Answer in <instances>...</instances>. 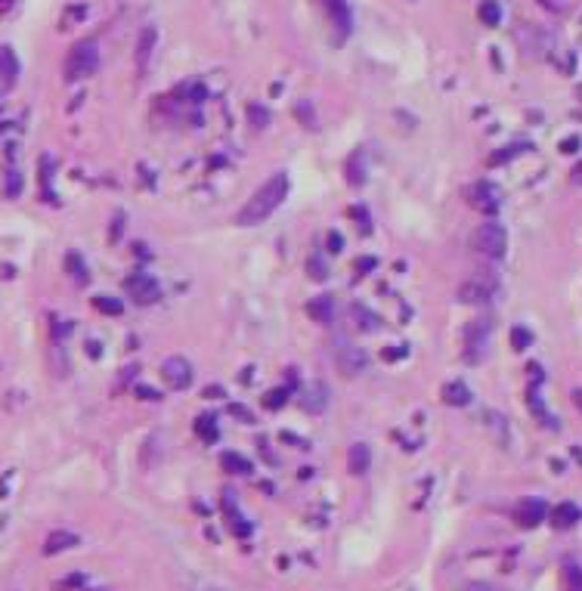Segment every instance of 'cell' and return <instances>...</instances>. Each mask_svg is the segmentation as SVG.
<instances>
[{
	"instance_id": "7bdbcfd3",
	"label": "cell",
	"mask_w": 582,
	"mask_h": 591,
	"mask_svg": "<svg viewBox=\"0 0 582 591\" xmlns=\"http://www.w3.org/2000/svg\"><path fill=\"white\" fill-rule=\"evenodd\" d=\"M576 174H579V177H582V164H579V168H576Z\"/></svg>"
},
{
	"instance_id": "cb8c5ba5",
	"label": "cell",
	"mask_w": 582,
	"mask_h": 591,
	"mask_svg": "<svg viewBox=\"0 0 582 591\" xmlns=\"http://www.w3.org/2000/svg\"><path fill=\"white\" fill-rule=\"evenodd\" d=\"M350 313L356 316V325H359L363 331H375V328H378V316H375V313H369L365 306L353 304V310H350Z\"/></svg>"
},
{
	"instance_id": "f1b7e54d",
	"label": "cell",
	"mask_w": 582,
	"mask_h": 591,
	"mask_svg": "<svg viewBox=\"0 0 582 591\" xmlns=\"http://www.w3.org/2000/svg\"><path fill=\"white\" fill-rule=\"evenodd\" d=\"M285 399H288V390H272V393H266V405H270V409H279V405H285Z\"/></svg>"
},
{
	"instance_id": "5b68a950",
	"label": "cell",
	"mask_w": 582,
	"mask_h": 591,
	"mask_svg": "<svg viewBox=\"0 0 582 591\" xmlns=\"http://www.w3.org/2000/svg\"><path fill=\"white\" fill-rule=\"evenodd\" d=\"M161 378L171 390H186L192 384V366L183 356H171V359L161 362Z\"/></svg>"
},
{
	"instance_id": "4dcf8cb0",
	"label": "cell",
	"mask_w": 582,
	"mask_h": 591,
	"mask_svg": "<svg viewBox=\"0 0 582 591\" xmlns=\"http://www.w3.org/2000/svg\"><path fill=\"white\" fill-rule=\"evenodd\" d=\"M310 276H313V279H325V263L319 260V257H316V260H310Z\"/></svg>"
},
{
	"instance_id": "277c9868",
	"label": "cell",
	"mask_w": 582,
	"mask_h": 591,
	"mask_svg": "<svg viewBox=\"0 0 582 591\" xmlns=\"http://www.w3.org/2000/svg\"><path fill=\"white\" fill-rule=\"evenodd\" d=\"M332 356H334V366H338V372L344 375V378H356V375L365 368V353L356 347V344L344 341V337L334 341Z\"/></svg>"
},
{
	"instance_id": "e0dca14e",
	"label": "cell",
	"mask_w": 582,
	"mask_h": 591,
	"mask_svg": "<svg viewBox=\"0 0 582 591\" xmlns=\"http://www.w3.org/2000/svg\"><path fill=\"white\" fill-rule=\"evenodd\" d=\"M220 467L223 471H229V473H251V461L245 458V455H239V452H223L220 455Z\"/></svg>"
},
{
	"instance_id": "6da1fadb",
	"label": "cell",
	"mask_w": 582,
	"mask_h": 591,
	"mask_svg": "<svg viewBox=\"0 0 582 591\" xmlns=\"http://www.w3.org/2000/svg\"><path fill=\"white\" fill-rule=\"evenodd\" d=\"M288 199V174H272L270 180L263 183L260 189H254V195L245 201V208L239 211L235 223L239 226H254V223H263L272 211H276L282 201Z\"/></svg>"
},
{
	"instance_id": "603a6c76",
	"label": "cell",
	"mask_w": 582,
	"mask_h": 591,
	"mask_svg": "<svg viewBox=\"0 0 582 591\" xmlns=\"http://www.w3.org/2000/svg\"><path fill=\"white\" fill-rule=\"evenodd\" d=\"M93 306H96L99 313H105V316H118V313L124 310V304L118 298H109V294H99V298H93Z\"/></svg>"
},
{
	"instance_id": "f35d334b",
	"label": "cell",
	"mask_w": 582,
	"mask_h": 591,
	"mask_svg": "<svg viewBox=\"0 0 582 591\" xmlns=\"http://www.w3.org/2000/svg\"><path fill=\"white\" fill-rule=\"evenodd\" d=\"M573 403H576V409L582 412V387H576V390H573Z\"/></svg>"
},
{
	"instance_id": "e575fe53",
	"label": "cell",
	"mask_w": 582,
	"mask_h": 591,
	"mask_svg": "<svg viewBox=\"0 0 582 591\" xmlns=\"http://www.w3.org/2000/svg\"><path fill=\"white\" fill-rule=\"evenodd\" d=\"M464 591H493V585H486V582H471Z\"/></svg>"
},
{
	"instance_id": "ba28073f",
	"label": "cell",
	"mask_w": 582,
	"mask_h": 591,
	"mask_svg": "<svg viewBox=\"0 0 582 591\" xmlns=\"http://www.w3.org/2000/svg\"><path fill=\"white\" fill-rule=\"evenodd\" d=\"M471 205L477 208V211L483 214H493L495 208H499V192H495L489 183H477V186H471Z\"/></svg>"
},
{
	"instance_id": "8fae6325",
	"label": "cell",
	"mask_w": 582,
	"mask_h": 591,
	"mask_svg": "<svg viewBox=\"0 0 582 591\" xmlns=\"http://www.w3.org/2000/svg\"><path fill=\"white\" fill-rule=\"evenodd\" d=\"M155 25H146L140 32V38H136V65H140V71L149 69V59H152V50H155Z\"/></svg>"
},
{
	"instance_id": "d590c367",
	"label": "cell",
	"mask_w": 582,
	"mask_h": 591,
	"mask_svg": "<svg viewBox=\"0 0 582 591\" xmlns=\"http://www.w3.org/2000/svg\"><path fill=\"white\" fill-rule=\"evenodd\" d=\"M400 356H406V350H384V359H400Z\"/></svg>"
},
{
	"instance_id": "74e56055",
	"label": "cell",
	"mask_w": 582,
	"mask_h": 591,
	"mask_svg": "<svg viewBox=\"0 0 582 591\" xmlns=\"http://www.w3.org/2000/svg\"><path fill=\"white\" fill-rule=\"evenodd\" d=\"M576 146H579V140H576V137H573V140H567V143H563V146H561V149H563V152H576Z\"/></svg>"
},
{
	"instance_id": "7c38bea8",
	"label": "cell",
	"mask_w": 582,
	"mask_h": 591,
	"mask_svg": "<svg viewBox=\"0 0 582 591\" xmlns=\"http://www.w3.org/2000/svg\"><path fill=\"white\" fill-rule=\"evenodd\" d=\"M319 7L325 10L328 19H332L341 32L350 28V7H347V0H319Z\"/></svg>"
},
{
	"instance_id": "ab89813d",
	"label": "cell",
	"mask_w": 582,
	"mask_h": 591,
	"mask_svg": "<svg viewBox=\"0 0 582 591\" xmlns=\"http://www.w3.org/2000/svg\"><path fill=\"white\" fill-rule=\"evenodd\" d=\"M87 353H90V356H99V344H87Z\"/></svg>"
},
{
	"instance_id": "30bf717a",
	"label": "cell",
	"mask_w": 582,
	"mask_h": 591,
	"mask_svg": "<svg viewBox=\"0 0 582 591\" xmlns=\"http://www.w3.org/2000/svg\"><path fill=\"white\" fill-rule=\"evenodd\" d=\"M486 337H489V322L486 319H477V322L468 328V356L471 359H480L483 347H486Z\"/></svg>"
},
{
	"instance_id": "d4e9b609",
	"label": "cell",
	"mask_w": 582,
	"mask_h": 591,
	"mask_svg": "<svg viewBox=\"0 0 582 591\" xmlns=\"http://www.w3.org/2000/svg\"><path fill=\"white\" fill-rule=\"evenodd\" d=\"M502 19V10L495 0H483L480 3V22H486V25H499Z\"/></svg>"
},
{
	"instance_id": "7402d4cb",
	"label": "cell",
	"mask_w": 582,
	"mask_h": 591,
	"mask_svg": "<svg viewBox=\"0 0 582 591\" xmlns=\"http://www.w3.org/2000/svg\"><path fill=\"white\" fill-rule=\"evenodd\" d=\"M325 393H328V390H325L322 384H313V387L307 390V399H303V409H307V412H322V409L328 405V397H325Z\"/></svg>"
},
{
	"instance_id": "4316f807",
	"label": "cell",
	"mask_w": 582,
	"mask_h": 591,
	"mask_svg": "<svg viewBox=\"0 0 582 591\" xmlns=\"http://www.w3.org/2000/svg\"><path fill=\"white\" fill-rule=\"evenodd\" d=\"M530 341H532V335L526 328H511V344H514V350H526L530 347Z\"/></svg>"
},
{
	"instance_id": "d6a6232c",
	"label": "cell",
	"mask_w": 582,
	"mask_h": 591,
	"mask_svg": "<svg viewBox=\"0 0 582 591\" xmlns=\"http://www.w3.org/2000/svg\"><path fill=\"white\" fill-rule=\"evenodd\" d=\"M341 248H344V238H341L338 232H332V236H328V251H332V254H338Z\"/></svg>"
},
{
	"instance_id": "2e32d148",
	"label": "cell",
	"mask_w": 582,
	"mask_h": 591,
	"mask_svg": "<svg viewBox=\"0 0 582 591\" xmlns=\"http://www.w3.org/2000/svg\"><path fill=\"white\" fill-rule=\"evenodd\" d=\"M195 436L202 443H214L220 436V427H217V418L214 415H198L195 418Z\"/></svg>"
},
{
	"instance_id": "52a82bcc",
	"label": "cell",
	"mask_w": 582,
	"mask_h": 591,
	"mask_svg": "<svg viewBox=\"0 0 582 591\" xmlns=\"http://www.w3.org/2000/svg\"><path fill=\"white\" fill-rule=\"evenodd\" d=\"M545 514H548V508H545V502H539V498H526V502H520V508H517V523L520 526H539V523L545 520Z\"/></svg>"
},
{
	"instance_id": "9c48e42d",
	"label": "cell",
	"mask_w": 582,
	"mask_h": 591,
	"mask_svg": "<svg viewBox=\"0 0 582 591\" xmlns=\"http://www.w3.org/2000/svg\"><path fill=\"white\" fill-rule=\"evenodd\" d=\"M16 78H19V63H16V56H12V50L10 47H0V96L6 93V90L16 84Z\"/></svg>"
},
{
	"instance_id": "5bb4252c",
	"label": "cell",
	"mask_w": 582,
	"mask_h": 591,
	"mask_svg": "<svg viewBox=\"0 0 582 591\" xmlns=\"http://www.w3.org/2000/svg\"><path fill=\"white\" fill-rule=\"evenodd\" d=\"M369 465H371V452H369V446L365 443H353L350 446V452H347V467H350V473H365L369 471Z\"/></svg>"
},
{
	"instance_id": "44dd1931",
	"label": "cell",
	"mask_w": 582,
	"mask_h": 591,
	"mask_svg": "<svg viewBox=\"0 0 582 591\" xmlns=\"http://www.w3.org/2000/svg\"><path fill=\"white\" fill-rule=\"evenodd\" d=\"M458 298H462L464 304H480V300L489 298V288L480 285V282H464V285L458 288Z\"/></svg>"
},
{
	"instance_id": "4fadbf2b",
	"label": "cell",
	"mask_w": 582,
	"mask_h": 591,
	"mask_svg": "<svg viewBox=\"0 0 582 591\" xmlns=\"http://www.w3.org/2000/svg\"><path fill=\"white\" fill-rule=\"evenodd\" d=\"M78 535L68 533V529H56V533L47 535V542H43V554H59V551H68V548L78 545Z\"/></svg>"
},
{
	"instance_id": "8d00e7d4",
	"label": "cell",
	"mask_w": 582,
	"mask_h": 591,
	"mask_svg": "<svg viewBox=\"0 0 582 591\" xmlns=\"http://www.w3.org/2000/svg\"><path fill=\"white\" fill-rule=\"evenodd\" d=\"M371 267H375V260H371V257H365V260H359V263H356L359 273H363V269H371Z\"/></svg>"
},
{
	"instance_id": "d6986e66",
	"label": "cell",
	"mask_w": 582,
	"mask_h": 591,
	"mask_svg": "<svg viewBox=\"0 0 582 591\" xmlns=\"http://www.w3.org/2000/svg\"><path fill=\"white\" fill-rule=\"evenodd\" d=\"M443 399L449 405H468L471 403V390L462 384V381H452V384L443 387Z\"/></svg>"
},
{
	"instance_id": "f546056e",
	"label": "cell",
	"mask_w": 582,
	"mask_h": 591,
	"mask_svg": "<svg viewBox=\"0 0 582 591\" xmlns=\"http://www.w3.org/2000/svg\"><path fill=\"white\" fill-rule=\"evenodd\" d=\"M136 397H140V399H149V403H155V399H161V393L152 390V387H146V384H136Z\"/></svg>"
},
{
	"instance_id": "8992f818",
	"label": "cell",
	"mask_w": 582,
	"mask_h": 591,
	"mask_svg": "<svg viewBox=\"0 0 582 591\" xmlns=\"http://www.w3.org/2000/svg\"><path fill=\"white\" fill-rule=\"evenodd\" d=\"M124 285H127L130 298H133L136 304H155V300H158V294H161L158 282H155L149 273H133L127 282H124Z\"/></svg>"
},
{
	"instance_id": "83f0119b",
	"label": "cell",
	"mask_w": 582,
	"mask_h": 591,
	"mask_svg": "<svg viewBox=\"0 0 582 591\" xmlns=\"http://www.w3.org/2000/svg\"><path fill=\"white\" fill-rule=\"evenodd\" d=\"M19 192H22V177H19L16 170H12V174L6 177V195H10V199H16Z\"/></svg>"
},
{
	"instance_id": "1f68e13d",
	"label": "cell",
	"mask_w": 582,
	"mask_h": 591,
	"mask_svg": "<svg viewBox=\"0 0 582 591\" xmlns=\"http://www.w3.org/2000/svg\"><path fill=\"white\" fill-rule=\"evenodd\" d=\"M517 152H520V146H508L505 152H499V155H493V164H502V161H505V158L517 155Z\"/></svg>"
},
{
	"instance_id": "b9f144b4",
	"label": "cell",
	"mask_w": 582,
	"mask_h": 591,
	"mask_svg": "<svg viewBox=\"0 0 582 591\" xmlns=\"http://www.w3.org/2000/svg\"><path fill=\"white\" fill-rule=\"evenodd\" d=\"M576 96H579V100H582V84H579V87H576Z\"/></svg>"
},
{
	"instance_id": "ac0fdd59",
	"label": "cell",
	"mask_w": 582,
	"mask_h": 591,
	"mask_svg": "<svg viewBox=\"0 0 582 591\" xmlns=\"http://www.w3.org/2000/svg\"><path fill=\"white\" fill-rule=\"evenodd\" d=\"M554 526L557 529H567V526H576V523H579V508H576V504H570V502H563L561 508H554Z\"/></svg>"
},
{
	"instance_id": "60d3db41",
	"label": "cell",
	"mask_w": 582,
	"mask_h": 591,
	"mask_svg": "<svg viewBox=\"0 0 582 591\" xmlns=\"http://www.w3.org/2000/svg\"><path fill=\"white\" fill-rule=\"evenodd\" d=\"M10 3H12V0H0V10H6V7H10Z\"/></svg>"
},
{
	"instance_id": "484cf974",
	"label": "cell",
	"mask_w": 582,
	"mask_h": 591,
	"mask_svg": "<svg viewBox=\"0 0 582 591\" xmlns=\"http://www.w3.org/2000/svg\"><path fill=\"white\" fill-rule=\"evenodd\" d=\"M359 158H363V155H359V152H353L350 161H347V180H350L353 186H359V183L365 180V168H359Z\"/></svg>"
},
{
	"instance_id": "ffe728a7",
	"label": "cell",
	"mask_w": 582,
	"mask_h": 591,
	"mask_svg": "<svg viewBox=\"0 0 582 591\" xmlns=\"http://www.w3.org/2000/svg\"><path fill=\"white\" fill-rule=\"evenodd\" d=\"M307 313L313 316V322H322V325H328L332 322V298L328 294H322V298H316L313 304L307 306Z\"/></svg>"
},
{
	"instance_id": "7a4b0ae2",
	"label": "cell",
	"mask_w": 582,
	"mask_h": 591,
	"mask_svg": "<svg viewBox=\"0 0 582 591\" xmlns=\"http://www.w3.org/2000/svg\"><path fill=\"white\" fill-rule=\"evenodd\" d=\"M99 65V50H96V41H78L72 47L65 59V81H78V78H87L93 75Z\"/></svg>"
},
{
	"instance_id": "836d02e7",
	"label": "cell",
	"mask_w": 582,
	"mask_h": 591,
	"mask_svg": "<svg viewBox=\"0 0 582 591\" xmlns=\"http://www.w3.org/2000/svg\"><path fill=\"white\" fill-rule=\"evenodd\" d=\"M223 397V387H204V399H220Z\"/></svg>"
},
{
	"instance_id": "9a60e30c",
	"label": "cell",
	"mask_w": 582,
	"mask_h": 591,
	"mask_svg": "<svg viewBox=\"0 0 582 591\" xmlns=\"http://www.w3.org/2000/svg\"><path fill=\"white\" fill-rule=\"evenodd\" d=\"M65 273L72 276L74 285H87V279H90V273H87V263L80 260L78 251H68V254H65Z\"/></svg>"
},
{
	"instance_id": "3957f363",
	"label": "cell",
	"mask_w": 582,
	"mask_h": 591,
	"mask_svg": "<svg viewBox=\"0 0 582 591\" xmlns=\"http://www.w3.org/2000/svg\"><path fill=\"white\" fill-rule=\"evenodd\" d=\"M471 245H474V251H480V254H486V257H502L508 248V232L502 230L499 223H483L474 230Z\"/></svg>"
}]
</instances>
